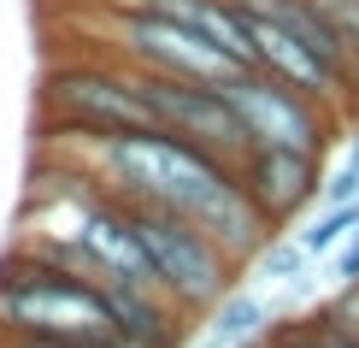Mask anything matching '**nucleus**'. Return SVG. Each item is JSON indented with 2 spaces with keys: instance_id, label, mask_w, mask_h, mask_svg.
<instances>
[{
  "instance_id": "12",
  "label": "nucleus",
  "mask_w": 359,
  "mask_h": 348,
  "mask_svg": "<svg viewBox=\"0 0 359 348\" xmlns=\"http://www.w3.org/2000/svg\"><path fill=\"white\" fill-rule=\"evenodd\" d=\"M318 201H359V136L348 142V154H341V160L330 165V172H324Z\"/></svg>"
},
{
  "instance_id": "5",
  "label": "nucleus",
  "mask_w": 359,
  "mask_h": 348,
  "mask_svg": "<svg viewBox=\"0 0 359 348\" xmlns=\"http://www.w3.org/2000/svg\"><path fill=\"white\" fill-rule=\"evenodd\" d=\"M218 89H224V101H230V112L242 118L253 148H294V154L324 160V148H330V107H324V101L265 77V71H253V65L236 71V77L218 83Z\"/></svg>"
},
{
  "instance_id": "13",
  "label": "nucleus",
  "mask_w": 359,
  "mask_h": 348,
  "mask_svg": "<svg viewBox=\"0 0 359 348\" xmlns=\"http://www.w3.org/2000/svg\"><path fill=\"white\" fill-rule=\"evenodd\" d=\"M330 278L341 283V290H348V283H359V231H348L330 248Z\"/></svg>"
},
{
  "instance_id": "6",
  "label": "nucleus",
  "mask_w": 359,
  "mask_h": 348,
  "mask_svg": "<svg viewBox=\"0 0 359 348\" xmlns=\"http://www.w3.org/2000/svg\"><path fill=\"white\" fill-rule=\"evenodd\" d=\"M112 30H118V59L136 65V71L189 77V83H230L236 71H248V65H236L224 48H212L206 36L159 18V12H118Z\"/></svg>"
},
{
  "instance_id": "4",
  "label": "nucleus",
  "mask_w": 359,
  "mask_h": 348,
  "mask_svg": "<svg viewBox=\"0 0 359 348\" xmlns=\"http://www.w3.org/2000/svg\"><path fill=\"white\" fill-rule=\"evenodd\" d=\"M136 71V65H130ZM136 89L147 101V112H154V130L177 136V142L201 148L206 160H218L224 172H236V165L248 160V130L242 118L230 112V101H224L218 83H189V77H159V71H136Z\"/></svg>"
},
{
  "instance_id": "1",
  "label": "nucleus",
  "mask_w": 359,
  "mask_h": 348,
  "mask_svg": "<svg viewBox=\"0 0 359 348\" xmlns=\"http://www.w3.org/2000/svg\"><path fill=\"white\" fill-rule=\"evenodd\" d=\"M112 313L100 283L65 271L36 248H12L0 260V337H59L77 348H100L112 337Z\"/></svg>"
},
{
  "instance_id": "14",
  "label": "nucleus",
  "mask_w": 359,
  "mask_h": 348,
  "mask_svg": "<svg viewBox=\"0 0 359 348\" xmlns=\"http://www.w3.org/2000/svg\"><path fill=\"white\" fill-rule=\"evenodd\" d=\"M100 348H171V342H159V337H136V330H112Z\"/></svg>"
},
{
  "instance_id": "9",
  "label": "nucleus",
  "mask_w": 359,
  "mask_h": 348,
  "mask_svg": "<svg viewBox=\"0 0 359 348\" xmlns=\"http://www.w3.org/2000/svg\"><path fill=\"white\" fill-rule=\"evenodd\" d=\"M206 337H212L218 348H248V342H259L265 337V325H271V307H265V295L259 290H242L236 283L230 295L218 301V307H206Z\"/></svg>"
},
{
  "instance_id": "7",
  "label": "nucleus",
  "mask_w": 359,
  "mask_h": 348,
  "mask_svg": "<svg viewBox=\"0 0 359 348\" xmlns=\"http://www.w3.org/2000/svg\"><path fill=\"white\" fill-rule=\"evenodd\" d=\"M236 183L253 201V213L271 231H283L289 219L312 213L318 183H324V160L294 154V148H248V160L236 165Z\"/></svg>"
},
{
  "instance_id": "8",
  "label": "nucleus",
  "mask_w": 359,
  "mask_h": 348,
  "mask_svg": "<svg viewBox=\"0 0 359 348\" xmlns=\"http://www.w3.org/2000/svg\"><path fill=\"white\" fill-rule=\"evenodd\" d=\"M242 18H248V48H253V71H265V77L301 89V95L324 101V107H336L341 101V77L330 65H324L318 53L306 48L301 36H294L283 18H271V12H259L253 0H242Z\"/></svg>"
},
{
  "instance_id": "11",
  "label": "nucleus",
  "mask_w": 359,
  "mask_h": 348,
  "mask_svg": "<svg viewBox=\"0 0 359 348\" xmlns=\"http://www.w3.org/2000/svg\"><path fill=\"white\" fill-rule=\"evenodd\" d=\"M248 271H253L259 283H289V290H301L306 271H312V254H306L294 236H271V242L248 260Z\"/></svg>"
},
{
  "instance_id": "10",
  "label": "nucleus",
  "mask_w": 359,
  "mask_h": 348,
  "mask_svg": "<svg viewBox=\"0 0 359 348\" xmlns=\"http://www.w3.org/2000/svg\"><path fill=\"white\" fill-rule=\"evenodd\" d=\"M348 231H359V201H318V213H301L294 242H301L312 260H324Z\"/></svg>"
},
{
  "instance_id": "2",
  "label": "nucleus",
  "mask_w": 359,
  "mask_h": 348,
  "mask_svg": "<svg viewBox=\"0 0 359 348\" xmlns=\"http://www.w3.org/2000/svg\"><path fill=\"white\" fill-rule=\"evenodd\" d=\"M118 207L136 224V242H142L147 266H154V278H159V295H165L183 319H206V307H218V301L236 290L242 271L224 260V248L201 231V224H189L183 213H165V207H147V201H118Z\"/></svg>"
},
{
  "instance_id": "15",
  "label": "nucleus",
  "mask_w": 359,
  "mask_h": 348,
  "mask_svg": "<svg viewBox=\"0 0 359 348\" xmlns=\"http://www.w3.org/2000/svg\"><path fill=\"white\" fill-rule=\"evenodd\" d=\"M0 348H77V342H59V337H0Z\"/></svg>"
},
{
  "instance_id": "3",
  "label": "nucleus",
  "mask_w": 359,
  "mask_h": 348,
  "mask_svg": "<svg viewBox=\"0 0 359 348\" xmlns=\"http://www.w3.org/2000/svg\"><path fill=\"white\" fill-rule=\"evenodd\" d=\"M48 130L59 136H136L154 130L136 71L118 65H59L48 77Z\"/></svg>"
}]
</instances>
